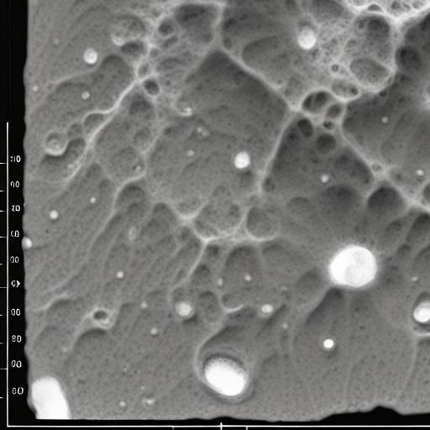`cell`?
<instances>
[{
  "mask_svg": "<svg viewBox=\"0 0 430 430\" xmlns=\"http://www.w3.org/2000/svg\"><path fill=\"white\" fill-rule=\"evenodd\" d=\"M331 270L339 283L361 287L374 279L377 271V262L369 249L354 245L342 250L334 257Z\"/></svg>",
  "mask_w": 430,
  "mask_h": 430,
  "instance_id": "obj_1",
  "label": "cell"
},
{
  "mask_svg": "<svg viewBox=\"0 0 430 430\" xmlns=\"http://www.w3.org/2000/svg\"><path fill=\"white\" fill-rule=\"evenodd\" d=\"M211 380H214V384L222 389L223 391H234L240 386V378L239 375L235 373L234 370L215 369L211 373Z\"/></svg>",
  "mask_w": 430,
  "mask_h": 430,
  "instance_id": "obj_2",
  "label": "cell"
},
{
  "mask_svg": "<svg viewBox=\"0 0 430 430\" xmlns=\"http://www.w3.org/2000/svg\"><path fill=\"white\" fill-rule=\"evenodd\" d=\"M298 42L301 47L304 49H311L316 42V36L311 29L306 28L301 31L298 36Z\"/></svg>",
  "mask_w": 430,
  "mask_h": 430,
  "instance_id": "obj_3",
  "label": "cell"
},
{
  "mask_svg": "<svg viewBox=\"0 0 430 430\" xmlns=\"http://www.w3.org/2000/svg\"><path fill=\"white\" fill-rule=\"evenodd\" d=\"M250 162H251V158L246 152H240L234 160V164L238 168L240 169L245 168L250 164Z\"/></svg>",
  "mask_w": 430,
  "mask_h": 430,
  "instance_id": "obj_4",
  "label": "cell"
}]
</instances>
